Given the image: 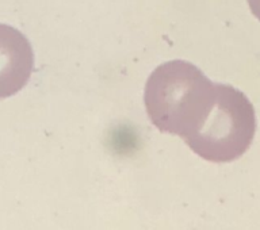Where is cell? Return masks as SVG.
Listing matches in <instances>:
<instances>
[{
    "label": "cell",
    "instance_id": "1",
    "mask_svg": "<svg viewBox=\"0 0 260 230\" xmlns=\"http://www.w3.org/2000/svg\"><path fill=\"white\" fill-rule=\"evenodd\" d=\"M215 101V83L188 61L158 65L145 84L144 102L160 132L190 137L202 126Z\"/></svg>",
    "mask_w": 260,
    "mask_h": 230
},
{
    "label": "cell",
    "instance_id": "4",
    "mask_svg": "<svg viewBox=\"0 0 260 230\" xmlns=\"http://www.w3.org/2000/svg\"><path fill=\"white\" fill-rule=\"evenodd\" d=\"M251 12L260 20V0H247Z\"/></svg>",
    "mask_w": 260,
    "mask_h": 230
},
{
    "label": "cell",
    "instance_id": "3",
    "mask_svg": "<svg viewBox=\"0 0 260 230\" xmlns=\"http://www.w3.org/2000/svg\"><path fill=\"white\" fill-rule=\"evenodd\" d=\"M34 68V52L24 34L0 23V99L22 91Z\"/></svg>",
    "mask_w": 260,
    "mask_h": 230
},
{
    "label": "cell",
    "instance_id": "2",
    "mask_svg": "<svg viewBox=\"0 0 260 230\" xmlns=\"http://www.w3.org/2000/svg\"><path fill=\"white\" fill-rule=\"evenodd\" d=\"M256 133L255 109L235 87L215 83V101L202 126L184 140L203 160L231 162L243 156Z\"/></svg>",
    "mask_w": 260,
    "mask_h": 230
}]
</instances>
